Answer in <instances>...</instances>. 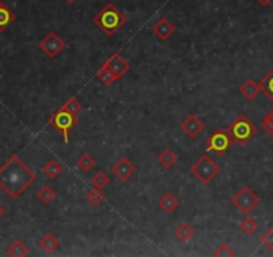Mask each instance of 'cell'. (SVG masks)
<instances>
[{
  "label": "cell",
  "mask_w": 273,
  "mask_h": 257,
  "mask_svg": "<svg viewBox=\"0 0 273 257\" xmlns=\"http://www.w3.org/2000/svg\"><path fill=\"white\" fill-rule=\"evenodd\" d=\"M240 92L246 100H252L260 94L261 90L260 86H258V83H256L254 80H252V79H248V80L240 88Z\"/></svg>",
  "instance_id": "obj_15"
},
{
  "label": "cell",
  "mask_w": 273,
  "mask_h": 257,
  "mask_svg": "<svg viewBox=\"0 0 273 257\" xmlns=\"http://www.w3.org/2000/svg\"><path fill=\"white\" fill-rule=\"evenodd\" d=\"M92 22L106 36H112L128 23V18L112 3H108L92 18Z\"/></svg>",
  "instance_id": "obj_2"
},
{
  "label": "cell",
  "mask_w": 273,
  "mask_h": 257,
  "mask_svg": "<svg viewBox=\"0 0 273 257\" xmlns=\"http://www.w3.org/2000/svg\"><path fill=\"white\" fill-rule=\"evenodd\" d=\"M36 196L40 200L44 205H48V204H51V201H54L55 197H56V193H55L54 189H51L48 185H44L40 190L38 192Z\"/></svg>",
  "instance_id": "obj_23"
},
{
  "label": "cell",
  "mask_w": 273,
  "mask_h": 257,
  "mask_svg": "<svg viewBox=\"0 0 273 257\" xmlns=\"http://www.w3.org/2000/svg\"><path fill=\"white\" fill-rule=\"evenodd\" d=\"M62 170L63 169L62 166H60V164H59L58 161H55V160L48 161L44 165V168H43V172L46 173V176L51 180L56 178V177L62 173Z\"/></svg>",
  "instance_id": "obj_22"
},
{
  "label": "cell",
  "mask_w": 273,
  "mask_h": 257,
  "mask_svg": "<svg viewBox=\"0 0 273 257\" xmlns=\"http://www.w3.org/2000/svg\"><path fill=\"white\" fill-rule=\"evenodd\" d=\"M76 165L83 172H90L96 166V160L91 157V156H88V154H83L82 157L78 160V162H76Z\"/></svg>",
  "instance_id": "obj_26"
},
{
  "label": "cell",
  "mask_w": 273,
  "mask_h": 257,
  "mask_svg": "<svg viewBox=\"0 0 273 257\" xmlns=\"http://www.w3.org/2000/svg\"><path fill=\"white\" fill-rule=\"evenodd\" d=\"M261 128H262L265 133L269 134V136H273V110H270L264 116V120L261 122Z\"/></svg>",
  "instance_id": "obj_29"
},
{
  "label": "cell",
  "mask_w": 273,
  "mask_h": 257,
  "mask_svg": "<svg viewBox=\"0 0 273 257\" xmlns=\"http://www.w3.org/2000/svg\"><path fill=\"white\" fill-rule=\"evenodd\" d=\"M232 204L242 213V214H249L254 208L260 204V198L254 192L249 186L241 188L236 194L232 197Z\"/></svg>",
  "instance_id": "obj_6"
},
{
  "label": "cell",
  "mask_w": 273,
  "mask_h": 257,
  "mask_svg": "<svg viewBox=\"0 0 273 257\" xmlns=\"http://www.w3.org/2000/svg\"><path fill=\"white\" fill-rule=\"evenodd\" d=\"M240 228L245 234H253L257 230V228H258V224L252 217H245L244 220L241 221Z\"/></svg>",
  "instance_id": "obj_25"
},
{
  "label": "cell",
  "mask_w": 273,
  "mask_h": 257,
  "mask_svg": "<svg viewBox=\"0 0 273 257\" xmlns=\"http://www.w3.org/2000/svg\"><path fill=\"white\" fill-rule=\"evenodd\" d=\"M66 47V42L59 36L55 31H51L39 42V48L44 51L48 58H56L60 51Z\"/></svg>",
  "instance_id": "obj_8"
},
{
  "label": "cell",
  "mask_w": 273,
  "mask_h": 257,
  "mask_svg": "<svg viewBox=\"0 0 273 257\" xmlns=\"http://www.w3.org/2000/svg\"><path fill=\"white\" fill-rule=\"evenodd\" d=\"M272 110H273V108H272Z\"/></svg>",
  "instance_id": "obj_35"
},
{
  "label": "cell",
  "mask_w": 273,
  "mask_h": 257,
  "mask_svg": "<svg viewBox=\"0 0 273 257\" xmlns=\"http://www.w3.org/2000/svg\"><path fill=\"white\" fill-rule=\"evenodd\" d=\"M257 2H258V4L262 6V7H266V6H269L272 3L273 0H257Z\"/></svg>",
  "instance_id": "obj_32"
},
{
  "label": "cell",
  "mask_w": 273,
  "mask_h": 257,
  "mask_svg": "<svg viewBox=\"0 0 273 257\" xmlns=\"http://www.w3.org/2000/svg\"><path fill=\"white\" fill-rule=\"evenodd\" d=\"M86 198L88 201V204H91L92 206H98L100 204L104 202V193L100 192V189L98 188H94V189H91V190L87 192Z\"/></svg>",
  "instance_id": "obj_24"
},
{
  "label": "cell",
  "mask_w": 273,
  "mask_h": 257,
  "mask_svg": "<svg viewBox=\"0 0 273 257\" xmlns=\"http://www.w3.org/2000/svg\"><path fill=\"white\" fill-rule=\"evenodd\" d=\"M67 3H70V4H72V3H75V2H76V0H66Z\"/></svg>",
  "instance_id": "obj_34"
},
{
  "label": "cell",
  "mask_w": 273,
  "mask_h": 257,
  "mask_svg": "<svg viewBox=\"0 0 273 257\" xmlns=\"http://www.w3.org/2000/svg\"><path fill=\"white\" fill-rule=\"evenodd\" d=\"M79 120L76 114L68 112L67 108H64L63 106L56 110V112L52 114V116L48 118V124L58 130V133L62 136L64 144H68V133L71 130L78 124Z\"/></svg>",
  "instance_id": "obj_4"
},
{
  "label": "cell",
  "mask_w": 273,
  "mask_h": 257,
  "mask_svg": "<svg viewBox=\"0 0 273 257\" xmlns=\"http://www.w3.org/2000/svg\"><path fill=\"white\" fill-rule=\"evenodd\" d=\"M157 160L158 162L162 165V168L170 169V168H172V166L178 161V157L170 149H165L161 154H160V156H158Z\"/></svg>",
  "instance_id": "obj_21"
},
{
  "label": "cell",
  "mask_w": 273,
  "mask_h": 257,
  "mask_svg": "<svg viewBox=\"0 0 273 257\" xmlns=\"http://www.w3.org/2000/svg\"><path fill=\"white\" fill-rule=\"evenodd\" d=\"M91 182H92L94 188H98V189L102 190V189H104V188L110 184V178H108L104 173H102V172H98V173L92 177Z\"/></svg>",
  "instance_id": "obj_27"
},
{
  "label": "cell",
  "mask_w": 273,
  "mask_h": 257,
  "mask_svg": "<svg viewBox=\"0 0 273 257\" xmlns=\"http://www.w3.org/2000/svg\"><path fill=\"white\" fill-rule=\"evenodd\" d=\"M181 128L185 132L188 137L196 138L205 128V124L196 114H190L186 120H182Z\"/></svg>",
  "instance_id": "obj_11"
},
{
  "label": "cell",
  "mask_w": 273,
  "mask_h": 257,
  "mask_svg": "<svg viewBox=\"0 0 273 257\" xmlns=\"http://www.w3.org/2000/svg\"><path fill=\"white\" fill-rule=\"evenodd\" d=\"M158 205L161 208L162 210L166 212V213H173L178 206H180V200L176 197L172 193H166V194L162 196V198L158 201Z\"/></svg>",
  "instance_id": "obj_14"
},
{
  "label": "cell",
  "mask_w": 273,
  "mask_h": 257,
  "mask_svg": "<svg viewBox=\"0 0 273 257\" xmlns=\"http://www.w3.org/2000/svg\"><path fill=\"white\" fill-rule=\"evenodd\" d=\"M136 166L132 162H130V160H128L126 157L120 158L116 162V165H112V173H114L116 178L120 180V181H128L134 176L136 173Z\"/></svg>",
  "instance_id": "obj_9"
},
{
  "label": "cell",
  "mask_w": 273,
  "mask_h": 257,
  "mask_svg": "<svg viewBox=\"0 0 273 257\" xmlns=\"http://www.w3.org/2000/svg\"><path fill=\"white\" fill-rule=\"evenodd\" d=\"M16 19V15L4 2L0 0V32H3L8 28V26L14 23Z\"/></svg>",
  "instance_id": "obj_13"
},
{
  "label": "cell",
  "mask_w": 273,
  "mask_h": 257,
  "mask_svg": "<svg viewBox=\"0 0 273 257\" xmlns=\"http://www.w3.org/2000/svg\"><path fill=\"white\" fill-rule=\"evenodd\" d=\"M260 90L273 102V68L258 82Z\"/></svg>",
  "instance_id": "obj_19"
},
{
  "label": "cell",
  "mask_w": 273,
  "mask_h": 257,
  "mask_svg": "<svg viewBox=\"0 0 273 257\" xmlns=\"http://www.w3.org/2000/svg\"><path fill=\"white\" fill-rule=\"evenodd\" d=\"M36 180V176L18 156L0 166V188L11 200L19 198Z\"/></svg>",
  "instance_id": "obj_1"
},
{
  "label": "cell",
  "mask_w": 273,
  "mask_h": 257,
  "mask_svg": "<svg viewBox=\"0 0 273 257\" xmlns=\"http://www.w3.org/2000/svg\"><path fill=\"white\" fill-rule=\"evenodd\" d=\"M4 213H6L4 206H3V205H2V204H0V218H2V217L4 216Z\"/></svg>",
  "instance_id": "obj_33"
},
{
  "label": "cell",
  "mask_w": 273,
  "mask_h": 257,
  "mask_svg": "<svg viewBox=\"0 0 273 257\" xmlns=\"http://www.w3.org/2000/svg\"><path fill=\"white\" fill-rule=\"evenodd\" d=\"M106 63H108V66L110 67V70L114 72L116 80H120V79L132 68V64H130L126 59L122 58L120 54H112V56L106 60Z\"/></svg>",
  "instance_id": "obj_10"
},
{
  "label": "cell",
  "mask_w": 273,
  "mask_h": 257,
  "mask_svg": "<svg viewBox=\"0 0 273 257\" xmlns=\"http://www.w3.org/2000/svg\"><path fill=\"white\" fill-rule=\"evenodd\" d=\"M38 245H39L44 252L51 253V252H54L55 249H58L59 240L54 236V234L47 233V234H44V236L42 237L40 240L38 241Z\"/></svg>",
  "instance_id": "obj_17"
},
{
  "label": "cell",
  "mask_w": 273,
  "mask_h": 257,
  "mask_svg": "<svg viewBox=\"0 0 273 257\" xmlns=\"http://www.w3.org/2000/svg\"><path fill=\"white\" fill-rule=\"evenodd\" d=\"M226 132L237 145L244 146L254 138L258 128L245 114H238L236 120L228 126Z\"/></svg>",
  "instance_id": "obj_3"
},
{
  "label": "cell",
  "mask_w": 273,
  "mask_h": 257,
  "mask_svg": "<svg viewBox=\"0 0 273 257\" xmlns=\"http://www.w3.org/2000/svg\"><path fill=\"white\" fill-rule=\"evenodd\" d=\"M28 253L30 250L28 248H27V245L20 240L14 241L12 244H11V246L7 249V254L12 257H24L28 256Z\"/></svg>",
  "instance_id": "obj_20"
},
{
  "label": "cell",
  "mask_w": 273,
  "mask_h": 257,
  "mask_svg": "<svg viewBox=\"0 0 273 257\" xmlns=\"http://www.w3.org/2000/svg\"><path fill=\"white\" fill-rule=\"evenodd\" d=\"M190 172L204 185H208L220 173V166L208 154H204L198 161L193 164Z\"/></svg>",
  "instance_id": "obj_5"
},
{
  "label": "cell",
  "mask_w": 273,
  "mask_h": 257,
  "mask_svg": "<svg viewBox=\"0 0 273 257\" xmlns=\"http://www.w3.org/2000/svg\"><path fill=\"white\" fill-rule=\"evenodd\" d=\"M96 78L100 79V82L104 83V86H112V83L116 82V78L114 72L110 70V67L108 66V63L104 62L102 64V67L100 68V71L96 72Z\"/></svg>",
  "instance_id": "obj_18"
},
{
  "label": "cell",
  "mask_w": 273,
  "mask_h": 257,
  "mask_svg": "<svg viewBox=\"0 0 273 257\" xmlns=\"http://www.w3.org/2000/svg\"><path fill=\"white\" fill-rule=\"evenodd\" d=\"M236 254L234 250L230 248V245L226 244V242H224L218 246V248L214 250V256L216 257H233Z\"/></svg>",
  "instance_id": "obj_28"
},
{
  "label": "cell",
  "mask_w": 273,
  "mask_h": 257,
  "mask_svg": "<svg viewBox=\"0 0 273 257\" xmlns=\"http://www.w3.org/2000/svg\"><path fill=\"white\" fill-rule=\"evenodd\" d=\"M153 32L156 34V36H157L160 40L165 42L176 32V27H174V24L169 20V19H166V18H160L157 23L153 26Z\"/></svg>",
  "instance_id": "obj_12"
},
{
  "label": "cell",
  "mask_w": 273,
  "mask_h": 257,
  "mask_svg": "<svg viewBox=\"0 0 273 257\" xmlns=\"http://www.w3.org/2000/svg\"><path fill=\"white\" fill-rule=\"evenodd\" d=\"M176 237H177L178 240L182 241V242H188V241H190L196 234V230L192 228L190 225L188 224V222H182L176 228Z\"/></svg>",
  "instance_id": "obj_16"
},
{
  "label": "cell",
  "mask_w": 273,
  "mask_h": 257,
  "mask_svg": "<svg viewBox=\"0 0 273 257\" xmlns=\"http://www.w3.org/2000/svg\"><path fill=\"white\" fill-rule=\"evenodd\" d=\"M261 244L269 250H273V228L268 229L261 237Z\"/></svg>",
  "instance_id": "obj_31"
},
{
  "label": "cell",
  "mask_w": 273,
  "mask_h": 257,
  "mask_svg": "<svg viewBox=\"0 0 273 257\" xmlns=\"http://www.w3.org/2000/svg\"><path fill=\"white\" fill-rule=\"evenodd\" d=\"M62 106L64 108H67L68 112H74V114L80 112V108H82V104H79V100H76V98H68V100H67Z\"/></svg>",
  "instance_id": "obj_30"
},
{
  "label": "cell",
  "mask_w": 273,
  "mask_h": 257,
  "mask_svg": "<svg viewBox=\"0 0 273 257\" xmlns=\"http://www.w3.org/2000/svg\"><path fill=\"white\" fill-rule=\"evenodd\" d=\"M233 138L228 134L226 130H216L208 137L206 140V149L209 152H213L217 156H222L230 149L233 145Z\"/></svg>",
  "instance_id": "obj_7"
}]
</instances>
